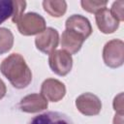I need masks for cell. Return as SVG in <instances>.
Wrapping results in <instances>:
<instances>
[{
  "label": "cell",
  "mask_w": 124,
  "mask_h": 124,
  "mask_svg": "<svg viewBox=\"0 0 124 124\" xmlns=\"http://www.w3.org/2000/svg\"><path fill=\"white\" fill-rule=\"evenodd\" d=\"M96 24L104 34H111L119 27V21L115 19L108 8H104L95 14Z\"/></svg>",
  "instance_id": "cell-10"
},
{
  "label": "cell",
  "mask_w": 124,
  "mask_h": 124,
  "mask_svg": "<svg viewBox=\"0 0 124 124\" xmlns=\"http://www.w3.org/2000/svg\"><path fill=\"white\" fill-rule=\"evenodd\" d=\"M108 1H96V0H82L80 1V5L82 9L88 13L96 14L100 10L106 8Z\"/></svg>",
  "instance_id": "cell-15"
},
{
  "label": "cell",
  "mask_w": 124,
  "mask_h": 124,
  "mask_svg": "<svg viewBox=\"0 0 124 124\" xmlns=\"http://www.w3.org/2000/svg\"><path fill=\"white\" fill-rule=\"evenodd\" d=\"M13 10L12 0H0V24L12 16Z\"/></svg>",
  "instance_id": "cell-16"
},
{
  "label": "cell",
  "mask_w": 124,
  "mask_h": 124,
  "mask_svg": "<svg viewBox=\"0 0 124 124\" xmlns=\"http://www.w3.org/2000/svg\"><path fill=\"white\" fill-rule=\"evenodd\" d=\"M28 124H74V122L65 113L59 111H46L34 116Z\"/></svg>",
  "instance_id": "cell-11"
},
{
  "label": "cell",
  "mask_w": 124,
  "mask_h": 124,
  "mask_svg": "<svg viewBox=\"0 0 124 124\" xmlns=\"http://www.w3.org/2000/svg\"><path fill=\"white\" fill-rule=\"evenodd\" d=\"M14 45V35L8 28H0V54L11 50Z\"/></svg>",
  "instance_id": "cell-14"
},
{
  "label": "cell",
  "mask_w": 124,
  "mask_h": 124,
  "mask_svg": "<svg viewBox=\"0 0 124 124\" xmlns=\"http://www.w3.org/2000/svg\"><path fill=\"white\" fill-rule=\"evenodd\" d=\"M6 92H7V88H6V85L4 83V81L0 78V100L6 95Z\"/></svg>",
  "instance_id": "cell-20"
},
{
  "label": "cell",
  "mask_w": 124,
  "mask_h": 124,
  "mask_svg": "<svg viewBox=\"0 0 124 124\" xmlns=\"http://www.w3.org/2000/svg\"><path fill=\"white\" fill-rule=\"evenodd\" d=\"M112 106H113V108L116 111V113L123 114V112H124V99H123V93L122 92L114 97Z\"/></svg>",
  "instance_id": "cell-19"
},
{
  "label": "cell",
  "mask_w": 124,
  "mask_h": 124,
  "mask_svg": "<svg viewBox=\"0 0 124 124\" xmlns=\"http://www.w3.org/2000/svg\"><path fill=\"white\" fill-rule=\"evenodd\" d=\"M0 71L11 84L17 89L25 88L32 80L31 70L24 58L18 53H12L6 57L0 65Z\"/></svg>",
  "instance_id": "cell-1"
},
{
  "label": "cell",
  "mask_w": 124,
  "mask_h": 124,
  "mask_svg": "<svg viewBox=\"0 0 124 124\" xmlns=\"http://www.w3.org/2000/svg\"><path fill=\"white\" fill-rule=\"evenodd\" d=\"M48 64L53 73L63 77L71 72L73 67V58L67 51L58 49L52 51L49 54Z\"/></svg>",
  "instance_id": "cell-4"
},
{
  "label": "cell",
  "mask_w": 124,
  "mask_h": 124,
  "mask_svg": "<svg viewBox=\"0 0 124 124\" xmlns=\"http://www.w3.org/2000/svg\"><path fill=\"white\" fill-rule=\"evenodd\" d=\"M112 16L117 19L119 22L124 20V1L119 0L112 4L111 9L109 10Z\"/></svg>",
  "instance_id": "cell-18"
},
{
  "label": "cell",
  "mask_w": 124,
  "mask_h": 124,
  "mask_svg": "<svg viewBox=\"0 0 124 124\" xmlns=\"http://www.w3.org/2000/svg\"><path fill=\"white\" fill-rule=\"evenodd\" d=\"M66 29L74 31L86 40L92 33V26L90 21L81 15H73L69 16L65 22Z\"/></svg>",
  "instance_id": "cell-8"
},
{
  "label": "cell",
  "mask_w": 124,
  "mask_h": 124,
  "mask_svg": "<svg viewBox=\"0 0 124 124\" xmlns=\"http://www.w3.org/2000/svg\"><path fill=\"white\" fill-rule=\"evenodd\" d=\"M76 107L78 110L86 116H93L100 113L102 103L98 96L93 93H82L76 99Z\"/></svg>",
  "instance_id": "cell-5"
},
{
  "label": "cell",
  "mask_w": 124,
  "mask_h": 124,
  "mask_svg": "<svg viewBox=\"0 0 124 124\" xmlns=\"http://www.w3.org/2000/svg\"><path fill=\"white\" fill-rule=\"evenodd\" d=\"M103 60L109 68H118L124 62V43L113 39L108 41L103 48Z\"/></svg>",
  "instance_id": "cell-2"
},
{
  "label": "cell",
  "mask_w": 124,
  "mask_h": 124,
  "mask_svg": "<svg viewBox=\"0 0 124 124\" xmlns=\"http://www.w3.org/2000/svg\"><path fill=\"white\" fill-rule=\"evenodd\" d=\"M85 40L78 33L66 29L61 36V46L62 49L70 54H76L79 51L82 44Z\"/></svg>",
  "instance_id": "cell-12"
},
{
  "label": "cell",
  "mask_w": 124,
  "mask_h": 124,
  "mask_svg": "<svg viewBox=\"0 0 124 124\" xmlns=\"http://www.w3.org/2000/svg\"><path fill=\"white\" fill-rule=\"evenodd\" d=\"M113 124H123V114L115 113L113 117Z\"/></svg>",
  "instance_id": "cell-21"
},
{
  "label": "cell",
  "mask_w": 124,
  "mask_h": 124,
  "mask_svg": "<svg viewBox=\"0 0 124 124\" xmlns=\"http://www.w3.org/2000/svg\"><path fill=\"white\" fill-rule=\"evenodd\" d=\"M59 43V34L56 29L52 27H46L42 33L38 34L35 39L36 47L46 53L50 54L55 50Z\"/></svg>",
  "instance_id": "cell-6"
},
{
  "label": "cell",
  "mask_w": 124,
  "mask_h": 124,
  "mask_svg": "<svg viewBox=\"0 0 124 124\" xmlns=\"http://www.w3.org/2000/svg\"><path fill=\"white\" fill-rule=\"evenodd\" d=\"M47 106H48L47 100L43 95L37 93L29 94L23 97L18 104L19 108L27 113L39 112L41 110L46 109Z\"/></svg>",
  "instance_id": "cell-9"
},
{
  "label": "cell",
  "mask_w": 124,
  "mask_h": 124,
  "mask_svg": "<svg viewBox=\"0 0 124 124\" xmlns=\"http://www.w3.org/2000/svg\"><path fill=\"white\" fill-rule=\"evenodd\" d=\"M44 10L53 17H60L62 16L67 10V3L64 0L61 1H50L45 0L43 2Z\"/></svg>",
  "instance_id": "cell-13"
},
{
  "label": "cell",
  "mask_w": 124,
  "mask_h": 124,
  "mask_svg": "<svg viewBox=\"0 0 124 124\" xmlns=\"http://www.w3.org/2000/svg\"><path fill=\"white\" fill-rule=\"evenodd\" d=\"M13 15H12V21L14 23H16L18 19L22 16L23 12L26 8V2L23 0H13Z\"/></svg>",
  "instance_id": "cell-17"
},
{
  "label": "cell",
  "mask_w": 124,
  "mask_h": 124,
  "mask_svg": "<svg viewBox=\"0 0 124 124\" xmlns=\"http://www.w3.org/2000/svg\"><path fill=\"white\" fill-rule=\"evenodd\" d=\"M66 94V87L63 82L55 78H46L41 86V95L47 101L58 102Z\"/></svg>",
  "instance_id": "cell-7"
},
{
  "label": "cell",
  "mask_w": 124,
  "mask_h": 124,
  "mask_svg": "<svg viewBox=\"0 0 124 124\" xmlns=\"http://www.w3.org/2000/svg\"><path fill=\"white\" fill-rule=\"evenodd\" d=\"M17 29L24 36H32L42 33L46 29L45 18L36 13H27L16 22Z\"/></svg>",
  "instance_id": "cell-3"
}]
</instances>
